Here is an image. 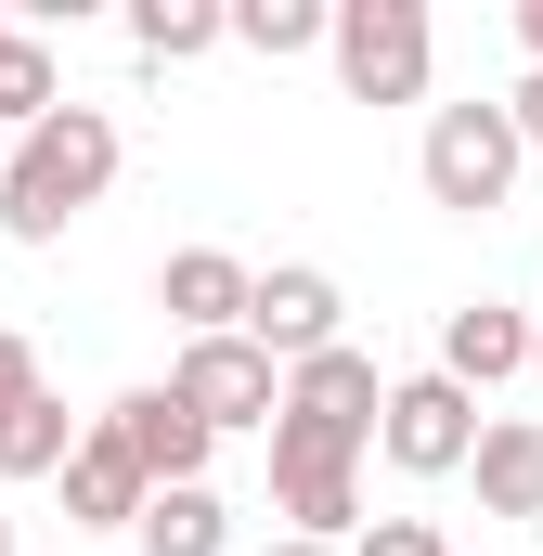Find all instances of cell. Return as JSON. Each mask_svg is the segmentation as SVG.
Listing matches in <instances>:
<instances>
[{
  "mask_svg": "<svg viewBox=\"0 0 543 556\" xmlns=\"http://www.w3.org/2000/svg\"><path fill=\"white\" fill-rule=\"evenodd\" d=\"M104 181H117V117H104V104H65V117H39V130L13 142V168H0V233L65 247V220L104 207Z\"/></svg>",
  "mask_w": 543,
  "mask_h": 556,
  "instance_id": "6da1fadb",
  "label": "cell"
},
{
  "mask_svg": "<svg viewBox=\"0 0 543 556\" xmlns=\"http://www.w3.org/2000/svg\"><path fill=\"white\" fill-rule=\"evenodd\" d=\"M518 155H531V142H518V117H505V104H440L414 168H427V207H453V220H492V207L518 194Z\"/></svg>",
  "mask_w": 543,
  "mask_h": 556,
  "instance_id": "7a4b0ae2",
  "label": "cell"
},
{
  "mask_svg": "<svg viewBox=\"0 0 543 556\" xmlns=\"http://www.w3.org/2000/svg\"><path fill=\"white\" fill-rule=\"evenodd\" d=\"M337 78H350V104H414L427 91V65H440V26H427V0H337Z\"/></svg>",
  "mask_w": 543,
  "mask_h": 556,
  "instance_id": "3957f363",
  "label": "cell"
},
{
  "mask_svg": "<svg viewBox=\"0 0 543 556\" xmlns=\"http://www.w3.org/2000/svg\"><path fill=\"white\" fill-rule=\"evenodd\" d=\"M272 505L298 518V544H337L363 518V440H324V427H272Z\"/></svg>",
  "mask_w": 543,
  "mask_h": 556,
  "instance_id": "277c9868",
  "label": "cell"
},
{
  "mask_svg": "<svg viewBox=\"0 0 543 556\" xmlns=\"http://www.w3.org/2000/svg\"><path fill=\"white\" fill-rule=\"evenodd\" d=\"M168 389L220 427V440H233V427H285V363H272L260 337H181Z\"/></svg>",
  "mask_w": 543,
  "mask_h": 556,
  "instance_id": "5b68a950",
  "label": "cell"
},
{
  "mask_svg": "<svg viewBox=\"0 0 543 556\" xmlns=\"http://www.w3.org/2000/svg\"><path fill=\"white\" fill-rule=\"evenodd\" d=\"M376 453L402 466V479H453V466H479V389H453L440 363L389 389V427H376Z\"/></svg>",
  "mask_w": 543,
  "mask_h": 556,
  "instance_id": "8992f818",
  "label": "cell"
},
{
  "mask_svg": "<svg viewBox=\"0 0 543 556\" xmlns=\"http://www.w3.org/2000/svg\"><path fill=\"white\" fill-rule=\"evenodd\" d=\"M337 311H350V298H337V273H311V260H285V273H260V298H247V337H260L272 363L298 376V363H324V350H350V337H337Z\"/></svg>",
  "mask_w": 543,
  "mask_h": 556,
  "instance_id": "52a82bcc",
  "label": "cell"
},
{
  "mask_svg": "<svg viewBox=\"0 0 543 556\" xmlns=\"http://www.w3.org/2000/svg\"><path fill=\"white\" fill-rule=\"evenodd\" d=\"M117 440H130V466L142 479H155V492H194V479H207V453H220V427L194 415V402H181V389H130V402H117Z\"/></svg>",
  "mask_w": 543,
  "mask_h": 556,
  "instance_id": "ba28073f",
  "label": "cell"
},
{
  "mask_svg": "<svg viewBox=\"0 0 543 556\" xmlns=\"http://www.w3.org/2000/svg\"><path fill=\"white\" fill-rule=\"evenodd\" d=\"M247 298H260V273L233 247H168V273H155V311L181 337H247Z\"/></svg>",
  "mask_w": 543,
  "mask_h": 556,
  "instance_id": "9c48e42d",
  "label": "cell"
},
{
  "mask_svg": "<svg viewBox=\"0 0 543 556\" xmlns=\"http://www.w3.org/2000/svg\"><path fill=\"white\" fill-rule=\"evenodd\" d=\"M285 415L324 427V440H376V427H389V376H376L363 350H324V363L285 376Z\"/></svg>",
  "mask_w": 543,
  "mask_h": 556,
  "instance_id": "30bf717a",
  "label": "cell"
},
{
  "mask_svg": "<svg viewBox=\"0 0 543 556\" xmlns=\"http://www.w3.org/2000/svg\"><path fill=\"white\" fill-rule=\"evenodd\" d=\"M142 505H155V479L130 466V440H117V427H91V440H78V466H65V531H142Z\"/></svg>",
  "mask_w": 543,
  "mask_h": 556,
  "instance_id": "8fae6325",
  "label": "cell"
},
{
  "mask_svg": "<svg viewBox=\"0 0 543 556\" xmlns=\"http://www.w3.org/2000/svg\"><path fill=\"white\" fill-rule=\"evenodd\" d=\"M440 376H453V389H505V376H531V311L466 298V311L440 324Z\"/></svg>",
  "mask_w": 543,
  "mask_h": 556,
  "instance_id": "7c38bea8",
  "label": "cell"
},
{
  "mask_svg": "<svg viewBox=\"0 0 543 556\" xmlns=\"http://www.w3.org/2000/svg\"><path fill=\"white\" fill-rule=\"evenodd\" d=\"M479 505H492V518H543V427L531 415L479 427Z\"/></svg>",
  "mask_w": 543,
  "mask_h": 556,
  "instance_id": "4fadbf2b",
  "label": "cell"
},
{
  "mask_svg": "<svg viewBox=\"0 0 543 556\" xmlns=\"http://www.w3.org/2000/svg\"><path fill=\"white\" fill-rule=\"evenodd\" d=\"M39 117H65V65H52V39H26V26H13V39H0V130L26 142Z\"/></svg>",
  "mask_w": 543,
  "mask_h": 556,
  "instance_id": "5bb4252c",
  "label": "cell"
},
{
  "mask_svg": "<svg viewBox=\"0 0 543 556\" xmlns=\"http://www.w3.org/2000/svg\"><path fill=\"white\" fill-rule=\"evenodd\" d=\"M130 39H142V65H194V52L233 39V13L220 0H130Z\"/></svg>",
  "mask_w": 543,
  "mask_h": 556,
  "instance_id": "9a60e30c",
  "label": "cell"
},
{
  "mask_svg": "<svg viewBox=\"0 0 543 556\" xmlns=\"http://www.w3.org/2000/svg\"><path fill=\"white\" fill-rule=\"evenodd\" d=\"M130 544H142V556H220V544H233V518H220V492L194 479V492H155V505H142Z\"/></svg>",
  "mask_w": 543,
  "mask_h": 556,
  "instance_id": "2e32d148",
  "label": "cell"
},
{
  "mask_svg": "<svg viewBox=\"0 0 543 556\" xmlns=\"http://www.w3.org/2000/svg\"><path fill=\"white\" fill-rule=\"evenodd\" d=\"M233 39L272 52V65H285V52H324V39H337V0H233Z\"/></svg>",
  "mask_w": 543,
  "mask_h": 556,
  "instance_id": "e0dca14e",
  "label": "cell"
},
{
  "mask_svg": "<svg viewBox=\"0 0 543 556\" xmlns=\"http://www.w3.org/2000/svg\"><path fill=\"white\" fill-rule=\"evenodd\" d=\"M26 402H39V350H26V337L0 324V440L26 427Z\"/></svg>",
  "mask_w": 543,
  "mask_h": 556,
  "instance_id": "ac0fdd59",
  "label": "cell"
},
{
  "mask_svg": "<svg viewBox=\"0 0 543 556\" xmlns=\"http://www.w3.org/2000/svg\"><path fill=\"white\" fill-rule=\"evenodd\" d=\"M350 556H453L427 518H376V531H350Z\"/></svg>",
  "mask_w": 543,
  "mask_h": 556,
  "instance_id": "d6986e66",
  "label": "cell"
},
{
  "mask_svg": "<svg viewBox=\"0 0 543 556\" xmlns=\"http://www.w3.org/2000/svg\"><path fill=\"white\" fill-rule=\"evenodd\" d=\"M505 117H518V142H531V155H543V65H531V78H518V104H505Z\"/></svg>",
  "mask_w": 543,
  "mask_h": 556,
  "instance_id": "ffe728a7",
  "label": "cell"
},
{
  "mask_svg": "<svg viewBox=\"0 0 543 556\" xmlns=\"http://www.w3.org/2000/svg\"><path fill=\"white\" fill-rule=\"evenodd\" d=\"M518 39H531V65H543V0H518Z\"/></svg>",
  "mask_w": 543,
  "mask_h": 556,
  "instance_id": "44dd1931",
  "label": "cell"
},
{
  "mask_svg": "<svg viewBox=\"0 0 543 556\" xmlns=\"http://www.w3.org/2000/svg\"><path fill=\"white\" fill-rule=\"evenodd\" d=\"M272 556H350V544H298V531H285V544H272Z\"/></svg>",
  "mask_w": 543,
  "mask_h": 556,
  "instance_id": "7402d4cb",
  "label": "cell"
},
{
  "mask_svg": "<svg viewBox=\"0 0 543 556\" xmlns=\"http://www.w3.org/2000/svg\"><path fill=\"white\" fill-rule=\"evenodd\" d=\"M531 376H543V311H531Z\"/></svg>",
  "mask_w": 543,
  "mask_h": 556,
  "instance_id": "603a6c76",
  "label": "cell"
},
{
  "mask_svg": "<svg viewBox=\"0 0 543 556\" xmlns=\"http://www.w3.org/2000/svg\"><path fill=\"white\" fill-rule=\"evenodd\" d=\"M0 556H13V505H0Z\"/></svg>",
  "mask_w": 543,
  "mask_h": 556,
  "instance_id": "cb8c5ba5",
  "label": "cell"
},
{
  "mask_svg": "<svg viewBox=\"0 0 543 556\" xmlns=\"http://www.w3.org/2000/svg\"><path fill=\"white\" fill-rule=\"evenodd\" d=\"M0 39H13V26H0Z\"/></svg>",
  "mask_w": 543,
  "mask_h": 556,
  "instance_id": "d4e9b609",
  "label": "cell"
},
{
  "mask_svg": "<svg viewBox=\"0 0 543 556\" xmlns=\"http://www.w3.org/2000/svg\"><path fill=\"white\" fill-rule=\"evenodd\" d=\"M0 168H13V155H0Z\"/></svg>",
  "mask_w": 543,
  "mask_h": 556,
  "instance_id": "484cf974",
  "label": "cell"
}]
</instances>
